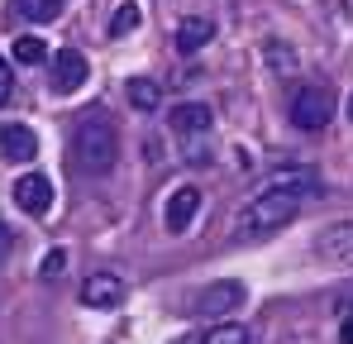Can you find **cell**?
I'll use <instances>...</instances> for the list:
<instances>
[{"instance_id":"12","label":"cell","mask_w":353,"mask_h":344,"mask_svg":"<svg viewBox=\"0 0 353 344\" xmlns=\"http://www.w3.org/2000/svg\"><path fill=\"white\" fill-rule=\"evenodd\" d=\"M176 344H248V330L239 321H215V325H205V330H196Z\"/></svg>"},{"instance_id":"7","label":"cell","mask_w":353,"mask_h":344,"mask_svg":"<svg viewBox=\"0 0 353 344\" xmlns=\"http://www.w3.org/2000/svg\"><path fill=\"white\" fill-rule=\"evenodd\" d=\"M196 211H201V191L196 187H176L172 196H168V211H163V225L172 229V234H181V229L196 220Z\"/></svg>"},{"instance_id":"5","label":"cell","mask_w":353,"mask_h":344,"mask_svg":"<svg viewBox=\"0 0 353 344\" xmlns=\"http://www.w3.org/2000/svg\"><path fill=\"white\" fill-rule=\"evenodd\" d=\"M239 306H243V283H215V287H205V292L196 296V316H210V321L230 316Z\"/></svg>"},{"instance_id":"2","label":"cell","mask_w":353,"mask_h":344,"mask_svg":"<svg viewBox=\"0 0 353 344\" xmlns=\"http://www.w3.org/2000/svg\"><path fill=\"white\" fill-rule=\"evenodd\" d=\"M72 158H77V168L91 172V177H105V172L115 168L119 139H115V124H110L101 111H91V115H81V120H77V134H72Z\"/></svg>"},{"instance_id":"16","label":"cell","mask_w":353,"mask_h":344,"mask_svg":"<svg viewBox=\"0 0 353 344\" xmlns=\"http://www.w3.org/2000/svg\"><path fill=\"white\" fill-rule=\"evenodd\" d=\"M10 53H14V62H24V67H39V62H48V44L39 34H19Z\"/></svg>"},{"instance_id":"20","label":"cell","mask_w":353,"mask_h":344,"mask_svg":"<svg viewBox=\"0 0 353 344\" xmlns=\"http://www.w3.org/2000/svg\"><path fill=\"white\" fill-rule=\"evenodd\" d=\"M10 96H14V77H10V62L0 57V106H5Z\"/></svg>"},{"instance_id":"15","label":"cell","mask_w":353,"mask_h":344,"mask_svg":"<svg viewBox=\"0 0 353 344\" xmlns=\"http://www.w3.org/2000/svg\"><path fill=\"white\" fill-rule=\"evenodd\" d=\"M124 91H129V106H134V111H158V101H163L158 82H148V77H134Z\"/></svg>"},{"instance_id":"21","label":"cell","mask_w":353,"mask_h":344,"mask_svg":"<svg viewBox=\"0 0 353 344\" xmlns=\"http://www.w3.org/2000/svg\"><path fill=\"white\" fill-rule=\"evenodd\" d=\"M339 340H344V344H353V316L344 321V325H339Z\"/></svg>"},{"instance_id":"17","label":"cell","mask_w":353,"mask_h":344,"mask_svg":"<svg viewBox=\"0 0 353 344\" xmlns=\"http://www.w3.org/2000/svg\"><path fill=\"white\" fill-rule=\"evenodd\" d=\"M263 62H268L272 77H292V72H296V53L282 44V39H272V44L263 48Z\"/></svg>"},{"instance_id":"8","label":"cell","mask_w":353,"mask_h":344,"mask_svg":"<svg viewBox=\"0 0 353 344\" xmlns=\"http://www.w3.org/2000/svg\"><path fill=\"white\" fill-rule=\"evenodd\" d=\"M81 82H86V57L77 53V48H62V53H53V91L72 96Z\"/></svg>"},{"instance_id":"18","label":"cell","mask_w":353,"mask_h":344,"mask_svg":"<svg viewBox=\"0 0 353 344\" xmlns=\"http://www.w3.org/2000/svg\"><path fill=\"white\" fill-rule=\"evenodd\" d=\"M134 29H139V5L124 0L115 10V19H110V39H124V34H134Z\"/></svg>"},{"instance_id":"14","label":"cell","mask_w":353,"mask_h":344,"mask_svg":"<svg viewBox=\"0 0 353 344\" xmlns=\"http://www.w3.org/2000/svg\"><path fill=\"white\" fill-rule=\"evenodd\" d=\"M10 10L19 19H29V24H48V19H58L62 0H10Z\"/></svg>"},{"instance_id":"1","label":"cell","mask_w":353,"mask_h":344,"mask_svg":"<svg viewBox=\"0 0 353 344\" xmlns=\"http://www.w3.org/2000/svg\"><path fill=\"white\" fill-rule=\"evenodd\" d=\"M320 182L310 177V172H282V177H272L243 211H239V234H248V239H258V234H272V229L292 225L296 211H301V191H315Z\"/></svg>"},{"instance_id":"22","label":"cell","mask_w":353,"mask_h":344,"mask_svg":"<svg viewBox=\"0 0 353 344\" xmlns=\"http://www.w3.org/2000/svg\"><path fill=\"white\" fill-rule=\"evenodd\" d=\"M349 115H353V96H349Z\"/></svg>"},{"instance_id":"9","label":"cell","mask_w":353,"mask_h":344,"mask_svg":"<svg viewBox=\"0 0 353 344\" xmlns=\"http://www.w3.org/2000/svg\"><path fill=\"white\" fill-rule=\"evenodd\" d=\"M81 301H86V306H96V311L119 306V301H124V283H119L115 273H91V278L81 283Z\"/></svg>"},{"instance_id":"6","label":"cell","mask_w":353,"mask_h":344,"mask_svg":"<svg viewBox=\"0 0 353 344\" xmlns=\"http://www.w3.org/2000/svg\"><path fill=\"white\" fill-rule=\"evenodd\" d=\"M14 206H19L24 216H43V211L53 206V182H48L43 172L19 177V182H14Z\"/></svg>"},{"instance_id":"4","label":"cell","mask_w":353,"mask_h":344,"mask_svg":"<svg viewBox=\"0 0 353 344\" xmlns=\"http://www.w3.org/2000/svg\"><path fill=\"white\" fill-rule=\"evenodd\" d=\"M315 254L325 263H339V268H353V220L344 225H330L315 234Z\"/></svg>"},{"instance_id":"11","label":"cell","mask_w":353,"mask_h":344,"mask_svg":"<svg viewBox=\"0 0 353 344\" xmlns=\"http://www.w3.org/2000/svg\"><path fill=\"white\" fill-rule=\"evenodd\" d=\"M210 120H215L210 106L186 101V106H176V111H172V129L181 134V139H191V134H210Z\"/></svg>"},{"instance_id":"10","label":"cell","mask_w":353,"mask_h":344,"mask_svg":"<svg viewBox=\"0 0 353 344\" xmlns=\"http://www.w3.org/2000/svg\"><path fill=\"white\" fill-rule=\"evenodd\" d=\"M0 153H5L10 163H29V158L39 153L34 129H29V124H0Z\"/></svg>"},{"instance_id":"3","label":"cell","mask_w":353,"mask_h":344,"mask_svg":"<svg viewBox=\"0 0 353 344\" xmlns=\"http://www.w3.org/2000/svg\"><path fill=\"white\" fill-rule=\"evenodd\" d=\"M334 120V96L325 91V86H296L292 96V124H301V129H325Z\"/></svg>"},{"instance_id":"13","label":"cell","mask_w":353,"mask_h":344,"mask_svg":"<svg viewBox=\"0 0 353 344\" xmlns=\"http://www.w3.org/2000/svg\"><path fill=\"white\" fill-rule=\"evenodd\" d=\"M210 39H215V24L201 19V15H186V19L176 24V48H181V53H196V48H205Z\"/></svg>"},{"instance_id":"19","label":"cell","mask_w":353,"mask_h":344,"mask_svg":"<svg viewBox=\"0 0 353 344\" xmlns=\"http://www.w3.org/2000/svg\"><path fill=\"white\" fill-rule=\"evenodd\" d=\"M62 268H67V254H62V249H53V254L43 258V268H39V273H43V278H58Z\"/></svg>"}]
</instances>
